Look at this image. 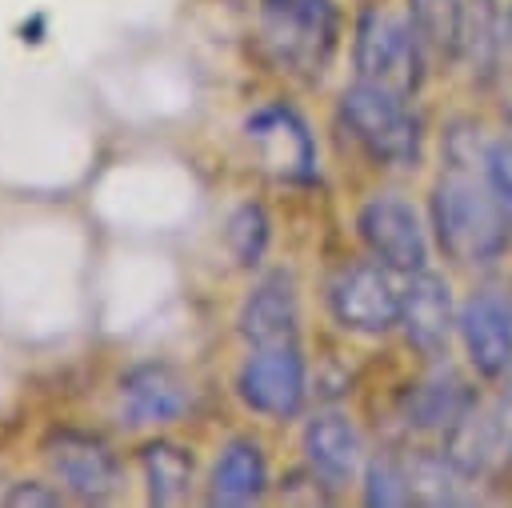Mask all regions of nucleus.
I'll return each mask as SVG.
<instances>
[{
    "instance_id": "1",
    "label": "nucleus",
    "mask_w": 512,
    "mask_h": 508,
    "mask_svg": "<svg viewBox=\"0 0 512 508\" xmlns=\"http://www.w3.org/2000/svg\"><path fill=\"white\" fill-rule=\"evenodd\" d=\"M432 228L456 264H492L508 248L512 220L492 200L480 168L448 164L432 188Z\"/></svg>"
},
{
    "instance_id": "2",
    "label": "nucleus",
    "mask_w": 512,
    "mask_h": 508,
    "mask_svg": "<svg viewBox=\"0 0 512 508\" xmlns=\"http://www.w3.org/2000/svg\"><path fill=\"white\" fill-rule=\"evenodd\" d=\"M340 124L348 128V136L376 160L388 168H416L420 152H424V132H420V116L408 108V96L356 80L352 88H344L340 108H336Z\"/></svg>"
},
{
    "instance_id": "3",
    "label": "nucleus",
    "mask_w": 512,
    "mask_h": 508,
    "mask_svg": "<svg viewBox=\"0 0 512 508\" xmlns=\"http://www.w3.org/2000/svg\"><path fill=\"white\" fill-rule=\"evenodd\" d=\"M340 16L332 0H260V48L296 76H320L336 52Z\"/></svg>"
},
{
    "instance_id": "4",
    "label": "nucleus",
    "mask_w": 512,
    "mask_h": 508,
    "mask_svg": "<svg viewBox=\"0 0 512 508\" xmlns=\"http://www.w3.org/2000/svg\"><path fill=\"white\" fill-rule=\"evenodd\" d=\"M356 76L380 88H392L400 96H412L424 80V52L408 28V20H396L388 12L368 8L356 20V44H352Z\"/></svg>"
},
{
    "instance_id": "5",
    "label": "nucleus",
    "mask_w": 512,
    "mask_h": 508,
    "mask_svg": "<svg viewBox=\"0 0 512 508\" xmlns=\"http://www.w3.org/2000/svg\"><path fill=\"white\" fill-rule=\"evenodd\" d=\"M328 308L336 324L352 332H388L400 324V284L388 264H348L328 284Z\"/></svg>"
},
{
    "instance_id": "6",
    "label": "nucleus",
    "mask_w": 512,
    "mask_h": 508,
    "mask_svg": "<svg viewBox=\"0 0 512 508\" xmlns=\"http://www.w3.org/2000/svg\"><path fill=\"white\" fill-rule=\"evenodd\" d=\"M244 136L256 144L264 172L288 184H308L316 176V140L308 124L284 108V104H264L244 120Z\"/></svg>"
},
{
    "instance_id": "7",
    "label": "nucleus",
    "mask_w": 512,
    "mask_h": 508,
    "mask_svg": "<svg viewBox=\"0 0 512 508\" xmlns=\"http://www.w3.org/2000/svg\"><path fill=\"white\" fill-rule=\"evenodd\" d=\"M240 400L260 416H296L304 404V356L296 344L252 348V356L236 372Z\"/></svg>"
},
{
    "instance_id": "8",
    "label": "nucleus",
    "mask_w": 512,
    "mask_h": 508,
    "mask_svg": "<svg viewBox=\"0 0 512 508\" xmlns=\"http://www.w3.org/2000/svg\"><path fill=\"white\" fill-rule=\"evenodd\" d=\"M460 340L480 376H504L512 364V296L508 288L484 284L460 308Z\"/></svg>"
},
{
    "instance_id": "9",
    "label": "nucleus",
    "mask_w": 512,
    "mask_h": 508,
    "mask_svg": "<svg viewBox=\"0 0 512 508\" xmlns=\"http://www.w3.org/2000/svg\"><path fill=\"white\" fill-rule=\"evenodd\" d=\"M356 228H360V240L368 244V252L388 264L392 272H416L424 268L428 260V244H424V228H420V216L408 200L400 196H372L360 216H356Z\"/></svg>"
},
{
    "instance_id": "10",
    "label": "nucleus",
    "mask_w": 512,
    "mask_h": 508,
    "mask_svg": "<svg viewBox=\"0 0 512 508\" xmlns=\"http://www.w3.org/2000/svg\"><path fill=\"white\" fill-rule=\"evenodd\" d=\"M44 460L52 464L56 480L80 500H108L120 484V468L108 444L72 428H60L44 440Z\"/></svg>"
},
{
    "instance_id": "11",
    "label": "nucleus",
    "mask_w": 512,
    "mask_h": 508,
    "mask_svg": "<svg viewBox=\"0 0 512 508\" xmlns=\"http://www.w3.org/2000/svg\"><path fill=\"white\" fill-rule=\"evenodd\" d=\"M452 292L448 280L416 268L408 272V280L400 284V328L408 336L412 348H420L424 356H440L448 348L452 336Z\"/></svg>"
},
{
    "instance_id": "12",
    "label": "nucleus",
    "mask_w": 512,
    "mask_h": 508,
    "mask_svg": "<svg viewBox=\"0 0 512 508\" xmlns=\"http://www.w3.org/2000/svg\"><path fill=\"white\" fill-rule=\"evenodd\" d=\"M240 336L252 348H276V344H296L300 332V312H296V292L288 272H268L264 280L252 284V292L240 304Z\"/></svg>"
},
{
    "instance_id": "13",
    "label": "nucleus",
    "mask_w": 512,
    "mask_h": 508,
    "mask_svg": "<svg viewBox=\"0 0 512 508\" xmlns=\"http://www.w3.org/2000/svg\"><path fill=\"white\" fill-rule=\"evenodd\" d=\"M192 404L188 384L168 364H136L120 380V408L128 424H168Z\"/></svg>"
},
{
    "instance_id": "14",
    "label": "nucleus",
    "mask_w": 512,
    "mask_h": 508,
    "mask_svg": "<svg viewBox=\"0 0 512 508\" xmlns=\"http://www.w3.org/2000/svg\"><path fill=\"white\" fill-rule=\"evenodd\" d=\"M472 400H476L472 388H468L452 368H436L432 376H424L416 388L404 392L400 416H404V424L416 428V432H440V436H444V432L464 416V408H468Z\"/></svg>"
},
{
    "instance_id": "15",
    "label": "nucleus",
    "mask_w": 512,
    "mask_h": 508,
    "mask_svg": "<svg viewBox=\"0 0 512 508\" xmlns=\"http://www.w3.org/2000/svg\"><path fill=\"white\" fill-rule=\"evenodd\" d=\"M304 456L308 468L328 484L340 488L352 480L356 464H360V436L352 428V420L344 412H320L308 420L304 428Z\"/></svg>"
},
{
    "instance_id": "16",
    "label": "nucleus",
    "mask_w": 512,
    "mask_h": 508,
    "mask_svg": "<svg viewBox=\"0 0 512 508\" xmlns=\"http://www.w3.org/2000/svg\"><path fill=\"white\" fill-rule=\"evenodd\" d=\"M268 484V464L256 440H232L216 468H212V484H208V500L236 508V504H252Z\"/></svg>"
},
{
    "instance_id": "17",
    "label": "nucleus",
    "mask_w": 512,
    "mask_h": 508,
    "mask_svg": "<svg viewBox=\"0 0 512 508\" xmlns=\"http://www.w3.org/2000/svg\"><path fill=\"white\" fill-rule=\"evenodd\" d=\"M408 28L424 60H456L464 40V0H408Z\"/></svg>"
},
{
    "instance_id": "18",
    "label": "nucleus",
    "mask_w": 512,
    "mask_h": 508,
    "mask_svg": "<svg viewBox=\"0 0 512 508\" xmlns=\"http://www.w3.org/2000/svg\"><path fill=\"white\" fill-rule=\"evenodd\" d=\"M140 468L148 480V500L152 504H180L188 496L192 480V456L176 448L172 440H152L140 448Z\"/></svg>"
},
{
    "instance_id": "19",
    "label": "nucleus",
    "mask_w": 512,
    "mask_h": 508,
    "mask_svg": "<svg viewBox=\"0 0 512 508\" xmlns=\"http://www.w3.org/2000/svg\"><path fill=\"white\" fill-rule=\"evenodd\" d=\"M460 56L472 64L476 80H488L496 72V56H500V16H496V0H464V40H460Z\"/></svg>"
},
{
    "instance_id": "20",
    "label": "nucleus",
    "mask_w": 512,
    "mask_h": 508,
    "mask_svg": "<svg viewBox=\"0 0 512 508\" xmlns=\"http://www.w3.org/2000/svg\"><path fill=\"white\" fill-rule=\"evenodd\" d=\"M464 472L440 452V456H424L408 468V484H412V500L424 504H460L464 496Z\"/></svg>"
},
{
    "instance_id": "21",
    "label": "nucleus",
    "mask_w": 512,
    "mask_h": 508,
    "mask_svg": "<svg viewBox=\"0 0 512 508\" xmlns=\"http://www.w3.org/2000/svg\"><path fill=\"white\" fill-rule=\"evenodd\" d=\"M228 248H232V256L244 264V268H252V264H260V256H264V248H268V212L260 208V204H240L232 216H228Z\"/></svg>"
},
{
    "instance_id": "22",
    "label": "nucleus",
    "mask_w": 512,
    "mask_h": 508,
    "mask_svg": "<svg viewBox=\"0 0 512 508\" xmlns=\"http://www.w3.org/2000/svg\"><path fill=\"white\" fill-rule=\"evenodd\" d=\"M364 500L372 508H396L412 500V484H408V468L392 456H376L364 472Z\"/></svg>"
},
{
    "instance_id": "23",
    "label": "nucleus",
    "mask_w": 512,
    "mask_h": 508,
    "mask_svg": "<svg viewBox=\"0 0 512 508\" xmlns=\"http://www.w3.org/2000/svg\"><path fill=\"white\" fill-rule=\"evenodd\" d=\"M480 176H484L492 200L500 204V212L512 220V136H500V140L484 144Z\"/></svg>"
},
{
    "instance_id": "24",
    "label": "nucleus",
    "mask_w": 512,
    "mask_h": 508,
    "mask_svg": "<svg viewBox=\"0 0 512 508\" xmlns=\"http://www.w3.org/2000/svg\"><path fill=\"white\" fill-rule=\"evenodd\" d=\"M488 416H492V432H496V456L504 464V460H512V364L504 372L496 400L488 404Z\"/></svg>"
},
{
    "instance_id": "25",
    "label": "nucleus",
    "mask_w": 512,
    "mask_h": 508,
    "mask_svg": "<svg viewBox=\"0 0 512 508\" xmlns=\"http://www.w3.org/2000/svg\"><path fill=\"white\" fill-rule=\"evenodd\" d=\"M4 504H8V508H56V504H60V496L28 480V484H12V488H8V496H4Z\"/></svg>"
},
{
    "instance_id": "26",
    "label": "nucleus",
    "mask_w": 512,
    "mask_h": 508,
    "mask_svg": "<svg viewBox=\"0 0 512 508\" xmlns=\"http://www.w3.org/2000/svg\"><path fill=\"white\" fill-rule=\"evenodd\" d=\"M512 60V8H508V16H504V24H500V56H496V64L500 60Z\"/></svg>"
}]
</instances>
